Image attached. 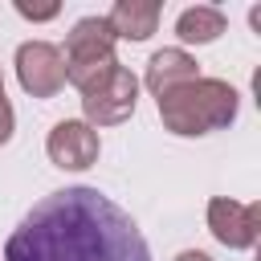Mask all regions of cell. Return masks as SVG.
Returning a JSON list of instances; mask_svg holds the SVG:
<instances>
[{
	"label": "cell",
	"instance_id": "6da1fadb",
	"mask_svg": "<svg viewBox=\"0 0 261 261\" xmlns=\"http://www.w3.org/2000/svg\"><path fill=\"white\" fill-rule=\"evenodd\" d=\"M0 261H151V245L106 192L73 184L24 212Z\"/></svg>",
	"mask_w": 261,
	"mask_h": 261
},
{
	"label": "cell",
	"instance_id": "7a4b0ae2",
	"mask_svg": "<svg viewBox=\"0 0 261 261\" xmlns=\"http://www.w3.org/2000/svg\"><path fill=\"white\" fill-rule=\"evenodd\" d=\"M155 106H159L163 130H171L179 139H200V135H212V130H224L237 122L241 94L224 77H192V82L167 90L163 98H155Z\"/></svg>",
	"mask_w": 261,
	"mask_h": 261
},
{
	"label": "cell",
	"instance_id": "9c48e42d",
	"mask_svg": "<svg viewBox=\"0 0 261 261\" xmlns=\"http://www.w3.org/2000/svg\"><path fill=\"white\" fill-rule=\"evenodd\" d=\"M159 16H163V8L155 0H118L106 12V24H110L114 41H147L159 29Z\"/></svg>",
	"mask_w": 261,
	"mask_h": 261
},
{
	"label": "cell",
	"instance_id": "52a82bcc",
	"mask_svg": "<svg viewBox=\"0 0 261 261\" xmlns=\"http://www.w3.org/2000/svg\"><path fill=\"white\" fill-rule=\"evenodd\" d=\"M98 151H102V139H98V130H94L90 122H82V118H61V122H53V130H49V139H45V155H49V163L61 167V171H86V167H94V163H98Z\"/></svg>",
	"mask_w": 261,
	"mask_h": 261
},
{
	"label": "cell",
	"instance_id": "277c9868",
	"mask_svg": "<svg viewBox=\"0 0 261 261\" xmlns=\"http://www.w3.org/2000/svg\"><path fill=\"white\" fill-rule=\"evenodd\" d=\"M139 106V77L126 69V65H114L106 77H98L90 90H82V122H90L94 130L98 126H118L135 114Z\"/></svg>",
	"mask_w": 261,
	"mask_h": 261
},
{
	"label": "cell",
	"instance_id": "ba28073f",
	"mask_svg": "<svg viewBox=\"0 0 261 261\" xmlns=\"http://www.w3.org/2000/svg\"><path fill=\"white\" fill-rule=\"evenodd\" d=\"M192 77H200L196 57H192L188 49L171 45V49H155V53H151L147 73H143V86H147L155 98H163L167 90H175V86H184V82H192Z\"/></svg>",
	"mask_w": 261,
	"mask_h": 261
},
{
	"label": "cell",
	"instance_id": "5b68a950",
	"mask_svg": "<svg viewBox=\"0 0 261 261\" xmlns=\"http://www.w3.org/2000/svg\"><path fill=\"white\" fill-rule=\"evenodd\" d=\"M16 82L29 98H53L65 86V57L53 41L16 45Z\"/></svg>",
	"mask_w": 261,
	"mask_h": 261
},
{
	"label": "cell",
	"instance_id": "3957f363",
	"mask_svg": "<svg viewBox=\"0 0 261 261\" xmlns=\"http://www.w3.org/2000/svg\"><path fill=\"white\" fill-rule=\"evenodd\" d=\"M114 33L106 24V16H82L69 33H65V82L77 86V90H90L98 77H106L118 57H114Z\"/></svg>",
	"mask_w": 261,
	"mask_h": 261
},
{
	"label": "cell",
	"instance_id": "8fae6325",
	"mask_svg": "<svg viewBox=\"0 0 261 261\" xmlns=\"http://www.w3.org/2000/svg\"><path fill=\"white\" fill-rule=\"evenodd\" d=\"M16 12H20L24 20H53L61 8H57V4H41V8H37V4H24V0H16Z\"/></svg>",
	"mask_w": 261,
	"mask_h": 261
},
{
	"label": "cell",
	"instance_id": "30bf717a",
	"mask_svg": "<svg viewBox=\"0 0 261 261\" xmlns=\"http://www.w3.org/2000/svg\"><path fill=\"white\" fill-rule=\"evenodd\" d=\"M228 29V16L216 8V4H192L175 16V37L184 45H212L220 33ZM179 45V49H184Z\"/></svg>",
	"mask_w": 261,
	"mask_h": 261
},
{
	"label": "cell",
	"instance_id": "8992f818",
	"mask_svg": "<svg viewBox=\"0 0 261 261\" xmlns=\"http://www.w3.org/2000/svg\"><path fill=\"white\" fill-rule=\"evenodd\" d=\"M208 232L224 245V249H253L257 237H261V204L249 200H232V196H212L208 200Z\"/></svg>",
	"mask_w": 261,
	"mask_h": 261
},
{
	"label": "cell",
	"instance_id": "7c38bea8",
	"mask_svg": "<svg viewBox=\"0 0 261 261\" xmlns=\"http://www.w3.org/2000/svg\"><path fill=\"white\" fill-rule=\"evenodd\" d=\"M12 130H16V114H12V106H8V98H0V147L12 139Z\"/></svg>",
	"mask_w": 261,
	"mask_h": 261
},
{
	"label": "cell",
	"instance_id": "4fadbf2b",
	"mask_svg": "<svg viewBox=\"0 0 261 261\" xmlns=\"http://www.w3.org/2000/svg\"><path fill=\"white\" fill-rule=\"evenodd\" d=\"M175 261H212L204 249H184V253H175Z\"/></svg>",
	"mask_w": 261,
	"mask_h": 261
},
{
	"label": "cell",
	"instance_id": "5bb4252c",
	"mask_svg": "<svg viewBox=\"0 0 261 261\" xmlns=\"http://www.w3.org/2000/svg\"><path fill=\"white\" fill-rule=\"evenodd\" d=\"M0 98H4V73H0Z\"/></svg>",
	"mask_w": 261,
	"mask_h": 261
}]
</instances>
